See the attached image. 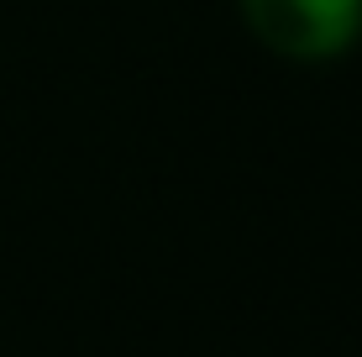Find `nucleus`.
I'll list each match as a JSON object with an SVG mask.
<instances>
[{
    "instance_id": "obj_1",
    "label": "nucleus",
    "mask_w": 362,
    "mask_h": 357,
    "mask_svg": "<svg viewBox=\"0 0 362 357\" xmlns=\"http://www.w3.org/2000/svg\"><path fill=\"white\" fill-rule=\"evenodd\" d=\"M236 16L284 64H336L362 42V0H236Z\"/></svg>"
}]
</instances>
